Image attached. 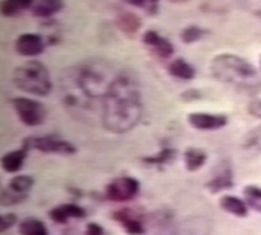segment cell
I'll use <instances>...</instances> for the list:
<instances>
[{
    "label": "cell",
    "mask_w": 261,
    "mask_h": 235,
    "mask_svg": "<svg viewBox=\"0 0 261 235\" xmlns=\"http://www.w3.org/2000/svg\"><path fill=\"white\" fill-rule=\"evenodd\" d=\"M105 129L111 134L130 132L143 118V97L140 84L129 73L119 72L105 95L99 113Z\"/></svg>",
    "instance_id": "1"
},
{
    "label": "cell",
    "mask_w": 261,
    "mask_h": 235,
    "mask_svg": "<svg viewBox=\"0 0 261 235\" xmlns=\"http://www.w3.org/2000/svg\"><path fill=\"white\" fill-rule=\"evenodd\" d=\"M118 73H114L113 69L105 63H84L74 69L69 79L68 87L64 90V105L72 109L83 106V101L85 103L101 102L102 105L105 95Z\"/></svg>",
    "instance_id": "2"
},
{
    "label": "cell",
    "mask_w": 261,
    "mask_h": 235,
    "mask_svg": "<svg viewBox=\"0 0 261 235\" xmlns=\"http://www.w3.org/2000/svg\"><path fill=\"white\" fill-rule=\"evenodd\" d=\"M211 73L217 81L246 94H256L261 89V74L244 58L220 54L212 59Z\"/></svg>",
    "instance_id": "3"
},
{
    "label": "cell",
    "mask_w": 261,
    "mask_h": 235,
    "mask_svg": "<svg viewBox=\"0 0 261 235\" xmlns=\"http://www.w3.org/2000/svg\"><path fill=\"white\" fill-rule=\"evenodd\" d=\"M12 81L18 90L37 97H47L53 90L50 71L39 60H28L16 67Z\"/></svg>",
    "instance_id": "4"
},
{
    "label": "cell",
    "mask_w": 261,
    "mask_h": 235,
    "mask_svg": "<svg viewBox=\"0 0 261 235\" xmlns=\"http://www.w3.org/2000/svg\"><path fill=\"white\" fill-rule=\"evenodd\" d=\"M27 150H37L47 154H64L72 155L77 153V148L71 141L60 139L57 135H46V136H29L25 137L21 144Z\"/></svg>",
    "instance_id": "5"
},
{
    "label": "cell",
    "mask_w": 261,
    "mask_h": 235,
    "mask_svg": "<svg viewBox=\"0 0 261 235\" xmlns=\"http://www.w3.org/2000/svg\"><path fill=\"white\" fill-rule=\"evenodd\" d=\"M17 118L28 127H38L47 118V109L43 103L29 97H15L11 99Z\"/></svg>",
    "instance_id": "6"
},
{
    "label": "cell",
    "mask_w": 261,
    "mask_h": 235,
    "mask_svg": "<svg viewBox=\"0 0 261 235\" xmlns=\"http://www.w3.org/2000/svg\"><path fill=\"white\" fill-rule=\"evenodd\" d=\"M141 190V183L134 176L124 175L113 179L105 187V196L114 202H127L134 200Z\"/></svg>",
    "instance_id": "7"
},
{
    "label": "cell",
    "mask_w": 261,
    "mask_h": 235,
    "mask_svg": "<svg viewBox=\"0 0 261 235\" xmlns=\"http://www.w3.org/2000/svg\"><path fill=\"white\" fill-rule=\"evenodd\" d=\"M206 190L211 194H220L222 191L231 190L234 187V173H232L231 164L227 160H222L217 164L211 180L205 185Z\"/></svg>",
    "instance_id": "8"
},
{
    "label": "cell",
    "mask_w": 261,
    "mask_h": 235,
    "mask_svg": "<svg viewBox=\"0 0 261 235\" xmlns=\"http://www.w3.org/2000/svg\"><path fill=\"white\" fill-rule=\"evenodd\" d=\"M143 43L155 58L167 60L174 55V45L167 38L161 36L157 30L149 29L143 34Z\"/></svg>",
    "instance_id": "9"
},
{
    "label": "cell",
    "mask_w": 261,
    "mask_h": 235,
    "mask_svg": "<svg viewBox=\"0 0 261 235\" xmlns=\"http://www.w3.org/2000/svg\"><path fill=\"white\" fill-rule=\"evenodd\" d=\"M187 122L191 127L199 131H217L227 125L228 118L223 114L191 113L187 116Z\"/></svg>",
    "instance_id": "10"
},
{
    "label": "cell",
    "mask_w": 261,
    "mask_h": 235,
    "mask_svg": "<svg viewBox=\"0 0 261 235\" xmlns=\"http://www.w3.org/2000/svg\"><path fill=\"white\" fill-rule=\"evenodd\" d=\"M16 51L21 57L34 58L43 54L46 48V41L41 34L22 33L16 38Z\"/></svg>",
    "instance_id": "11"
},
{
    "label": "cell",
    "mask_w": 261,
    "mask_h": 235,
    "mask_svg": "<svg viewBox=\"0 0 261 235\" xmlns=\"http://www.w3.org/2000/svg\"><path fill=\"white\" fill-rule=\"evenodd\" d=\"M114 220L118 221L125 231L130 235H143L145 232V226L143 225L141 216L136 211L130 208H122L113 213Z\"/></svg>",
    "instance_id": "12"
},
{
    "label": "cell",
    "mask_w": 261,
    "mask_h": 235,
    "mask_svg": "<svg viewBox=\"0 0 261 235\" xmlns=\"http://www.w3.org/2000/svg\"><path fill=\"white\" fill-rule=\"evenodd\" d=\"M86 216L85 209L73 202H65L54 206L48 212V217L57 223H67L71 220H80Z\"/></svg>",
    "instance_id": "13"
},
{
    "label": "cell",
    "mask_w": 261,
    "mask_h": 235,
    "mask_svg": "<svg viewBox=\"0 0 261 235\" xmlns=\"http://www.w3.org/2000/svg\"><path fill=\"white\" fill-rule=\"evenodd\" d=\"M115 22L119 29L128 37L135 36L143 27V21H141L140 16L132 12V11H127V9L119 11L118 15H116Z\"/></svg>",
    "instance_id": "14"
},
{
    "label": "cell",
    "mask_w": 261,
    "mask_h": 235,
    "mask_svg": "<svg viewBox=\"0 0 261 235\" xmlns=\"http://www.w3.org/2000/svg\"><path fill=\"white\" fill-rule=\"evenodd\" d=\"M29 150L25 148H18L11 152H7L6 154L2 157V169L8 174L18 173L25 164V160L28 157Z\"/></svg>",
    "instance_id": "15"
},
{
    "label": "cell",
    "mask_w": 261,
    "mask_h": 235,
    "mask_svg": "<svg viewBox=\"0 0 261 235\" xmlns=\"http://www.w3.org/2000/svg\"><path fill=\"white\" fill-rule=\"evenodd\" d=\"M218 204H220V208L228 215H232L239 218H244L248 216L247 202L238 196H234V195H225V196L221 197Z\"/></svg>",
    "instance_id": "16"
},
{
    "label": "cell",
    "mask_w": 261,
    "mask_h": 235,
    "mask_svg": "<svg viewBox=\"0 0 261 235\" xmlns=\"http://www.w3.org/2000/svg\"><path fill=\"white\" fill-rule=\"evenodd\" d=\"M64 3L60 0H42V2H33L30 12L34 17L50 18L63 11Z\"/></svg>",
    "instance_id": "17"
},
{
    "label": "cell",
    "mask_w": 261,
    "mask_h": 235,
    "mask_svg": "<svg viewBox=\"0 0 261 235\" xmlns=\"http://www.w3.org/2000/svg\"><path fill=\"white\" fill-rule=\"evenodd\" d=\"M167 71H169L172 77L183 81H191L196 76L195 67L191 63H188L184 58H178V59L172 60L169 67H167Z\"/></svg>",
    "instance_id": "18"
},
{
    "label": "cell",
    "mask_w": 261,
    "mask_h": 235,
    "mask_svg": "<svg viewBox=\"0 0 261 235\" xmlns=\"http://www.w3.org/2000/svg\"><path fill=\"white\" fill-rule=\"evenodd\" d=\"M184 160V166L188 171L193 173V171H197V170L201 169L205 164H206V160H208V154L200 148H187L184 150L183 154Z\"/></svg>",
    "instance_id": "19"
},
{
    "label": "cell",
    "mask_w": 261,
    "mask_h": 235,
    "mask_svg": "<svg viewBox=\"0 0 261 235\" xmlns=\"http://www.w3.org/2000/svg\"><path fill=\"white\" fill-rule=\"evenodd\" d=\"M178 155V150L175 148L167 146V148H162L158 153L151 155H145L141 158V161L144 164L153 165V166H165V165L171 164Z\"/></svg>",
    "instance_id": "20"
},
{
    "label": "cell",
    "mask_w": 261,
    "mask_h": 235,
    "mask_svg": "<svg viewBox=\"0 0 261 235\" xmlns=\"http://www.w3.org/2000/svg\"><path fill=\"white\" fill-rule=\"evenodd\" d=\"M20 235H48L47 225L36 217H28L18 225Z\"/></svg>",
    "instance_id": "21"
},
{
    "label": "cell",
    "mask_w": 261,
    "mask_h": 235,
    "mask_svg": "<svg viewBox=\"0 0 261 235\" xmlns=\"http://www.w3.org/2000/svg\"><path fill=\"white\" fill-rule=\"evenodd\" d=\"M244 152L251 154H260L261 153V124L257 127L249 129L244 135L243 140L241 144Z\"/></svg>",
    "instance_id": "22"
},
{
    "label": "cell",
    "mask_w": 261,
    "mask_h": 235,
    "mask_svg": "<svg viewBox=\"0 0 261 235\" xmlns=\"http://www.w3.org/2000/svg\"><path fill=\"white\" fill-rule=\"evenodd\" d=\"M33 2H25V0H4L0 3V12L4 17H15L20 15L27 9L32 8Z\"/></svg>",
    "instance_id": "23"
},
{
    "label": "cell",
    "mask_w": 261,
    "mask_h": 235,
    "mask_svg": "<svg viewBox=\"0 0 261 235\" xmlns=\"http://www.w3.org/2000/svg\"><path fill=\"white\" fill-rule=\"evenodd\" d=\"M34 187V178L30 175H16L8 181L7 188L18 195L29 196L30 190Z\"/></svg>",
    "instance_id": "24"
},
{
    "label": "cell",
    "mask_w": 261,
    "mask_h": 235,
    "mask_svg": "<svg viewBox=\"0 0 261 235\" xmlns=\"http://www.w3.org/2000/svg\"><path fill=\"white\" fill-rule=\"evenodd\" d=\"M208 33H209L208 29H204V28L197 27V25H190V27H186L183 30H181L180 39L184 42V43L191 45V43H195V42L204 38Z\"/></svg>",
    "instance_id": "25"
},
{
    "label": "cell",
    "mask_w": 261,
    "mask_h": 235,
    "mask_svg": "<svg viewBox=\"0 0 261 235\" xmlns=\"http://www.w3.org/2000/svg\"><path fill=\"white\" fill-rule=\"evenodd\" d=\"M243 195L248 208L261 213V188L257 186H246Z\"/></svg>",
    "instance_id": "26"
},
{
    "label": "cell",
    "mask_w": 261,
    "mask_h": 235,
    "mask_svg": "<svg viewBox=\"0 0 261 235\" xmlns=\"http://www.w3.org/2000/svg\"><path fill=\"white\" fill-rule=\"evenodd\" d=\"M28 199L27 195H18L12 192L8 188H3L2 190V194H0V204L2 206H13L18 205L21 202H24Z\"/></svg>",
    "instance_id": "27"
},
{
    "label": "cell",
    "mask_w": 261,
    "mask_h": 235,
    "mask_svg": "<svg viewBox=\"0 0 261 235\" xmlns=\"http://www.w3.org/2000/svg\"><path fill=\"white\" fill-rule=\"evenodd\" d=\"M127 4L135 8L143 9L149 16L157 15L160 11V2H155V0H136V2H127Z\"/></svg>",
    "instance_id": "28"
},
{
    "label": "cell",
    "mask_w": 261,
    "mask_h": 235,
    "mask_svg": "<svg viewBox=\"0 0 261 235\" xmlns=\"http://www.w3.org/2000/svg\"><path fill=\"white\" fill-rule=\"evenodd\" d=\"M16 222H17V216H16V213H12V212L4 213L0 217V231L6 232L7 230L15 226Z\"/></svg>",
    "instance_id": "29"
},
{
    "label": "cell",
    "mask_w": 261,
    "mask_h": 235,
    "mask_svg": "<svg viewBox=\"0 0 261 235\" xmlns=\"http://www.w3.org/2000/svg\"><path fill=\"white\" fill-rule=\"evenodd\" d=\"M247 111H248L249 115L261 119V98L252 99V101L249 102V103L247 105Z\"/></svg>",
    "instance_id": "30"
},
{
    "label": "cell",
    "mask_w": 261,
    "mask_h": 235,
    "mask_svg": "<svg viewBox=\"0 0 261 235\" xmlns=\"http://www.w3.org/2000/svg\"><path fill=\"white\" fill-rule=\"evenodd\" d=\"M105 230L103 227L97 222H89L86 225L85 235H103Z\"/></svg>",
    "instance_id": "31"
},
{
    "label": "cell",
    "mask_w": 261,
    "mask_h": 235,
    "mask_svg": "<svg viewBox=\"0 0 261 235\" xmlns=\"http://www.w3.org/2000/svg\"><path fill=\"white\" fill-rule=\"evenodd\" d=\"M201 98V94H200L199 90L196 89H190V90H186V92L181 93V99L184 101H196V99Z\"/></svg>",
    "instance_id": "32"
},
{
    "label": "cell",
    "mask_w": 261,
    "mask_h": 235,
    "mask_svg": "<svg viewBox=\"0 0 261 235\" xmlns=\"http://www.w3.org/2000/svg\"><path fill=\"white\" fill-rule=\"evenodd\" d=\"M257 15H258V17L261 18V9H260V11H258V13H257Z\"/></svg>",
    "instance_id": "33"
},
{
    "label": "cell",
    "mask_w": 261,
    "mask_h": 235,
    "mask_svg": "<svg viewBox=\"0 0 261 235\" xmlns=\"http://www.w3.org/2000/svg\"><path fill=\"white\" fill-rule=\"evenodd\" d=\"M260 66H261V58H260Z\"/></svg>",
    "instance_id": "34"
}]
</instances>
